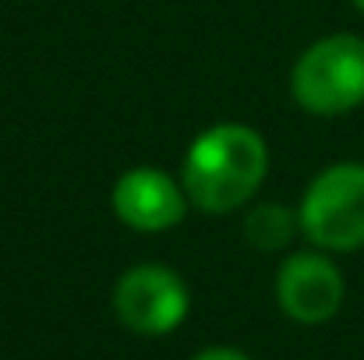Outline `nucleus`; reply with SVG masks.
I'll use <instances>...</instances> for the list:
<instances>
[{
    "label": "nucleus",
    "instance_id": "nucleus-9",
    "mask_svg": "<svg viewBox=\"0 0 364 360\" xmlns=\"http://www.w3.org/2000/svg\"><path fill=\"white\" fill-rule=\"evenodd\" d=\"M354 7H358V11H361V14H364V0H354Z\"/></svg>",
    "mask_w": 364,
    "mask_h": 360
},
{
    "label": "nucleus",
    "instance_id": "nucleus-1",
    "mask_svg": "<svg viewBox=\"0 0 364 360\" xmlns=\"http://www.w3.org/2000/svg\"><path fill=\"white\" fill-rule=\"evenodd\" d=\"M269 170V152L258 131L244 124H216L202 131L181 170V187L188 202L202 212H234L262 187Z\"/></svg>",
    "mask_w": 364,
    "mask_h": 360
},
{
    "label": "nucleus",
    "instance_id": "nucleus-6",
    "mask_svg": "<svg viewBox=\"0 0 364 360\" xmlns=\"http://www.w3.org/2000/svg\"><path fill=\"white\" fill-rule=\"evenodd\" d=\"M114 212L138 234H163L188 212V195L156 166H134L114 184Z\"/></svg>",
    "mask_w": 364,
    "mask_h": 360
},
{
    "label": "nucleus",
    "instance_id": "nucleus-2",
    "mask_svg": "<svg viewBox=\"0 0 364 360\" xmlns=\"http://www.w3.org/2000/svg\"><path fill=\"white\" fill-rule=\"evenodd\" d=\"M294 99L315 117H340L364 103V39L326 36L308 46L290 75Z\"/></svg>",
    "mask_w": 364,
    "mask_h": 360
},
{
    "label": "nucleus",
    "instance_id": "nucleus-3",
    "mask_svg": "<svg viewBox=\"0 0 364 360\" xmlns=\"http://www.w3.org/2000/svg\"><path fill=\"white\" fill-rule=\"evenodd\" d=\"M297 223L322 251L364 247V163L326 166L308 184Z\"/></svg>",
    "mask_w": 364,
    "mask_h": 360
},
{
    "label": "nucleus",
    "instance_id": "nucleus-7",
    "mask_svg": "<svg viewBox=\"0 0 364 360\" xmlns=\"http://www.w3.org/2000/svg\"><path fill=\"white\" fill-rule=\"evenodd\" d=\"M294 227H301V223L283 205H258L244 223V237H247V244H255L262 251H279L294 237Z\"/></svg>",
    "mask_w": 364,
    "mask_h": 360
},
{
    "label": "nucleus",
    "instance_id": "nucleus-8",
    "mask_svg": "<svg viewBox=\"0 0 364 360\" xmlns=\"http://www.w3.org/2000/svg\"><path fill=\"white\" fill-rule=\"evenodd\" d=\"M191 360H251V357L241 354V350H230V347H213V350H202L198 357Z\"/></svg>",
    "mask_w": 364,
    "mask_h": 360
},
{
    "label": "nucleus",
    "instance_id": "nucleus-5",
    "mask_svg": "<svg viewBox=\"0 0 364 360\" xmlns=\"http://www.w3.org/2000/svg\"><path fill=\"white\" fill-rule=\"evenodd\" d=\"M276 300L287 318L322 325L343 307V276L326 254L297 251L276 272Z\"/></svg>",
    "mask_w": 364,
    "mask_h": 360
},
{
    "label": "nucleus",
    "instance_id": "nucleus-4",
    "mask_svg": "<svg viewBox=\"0 0 364 360\" xmlns=\"http://www.w3.org/2000/svg\"><path fill=\"white\" fill-rule=\"evenodd\" d=\"M184 279L166 265H134L114 286V311L134 336H166L188 318Z\"/></svg>",
    "mask_w": 364,
    "mask_h": 360
}]
</instances>
